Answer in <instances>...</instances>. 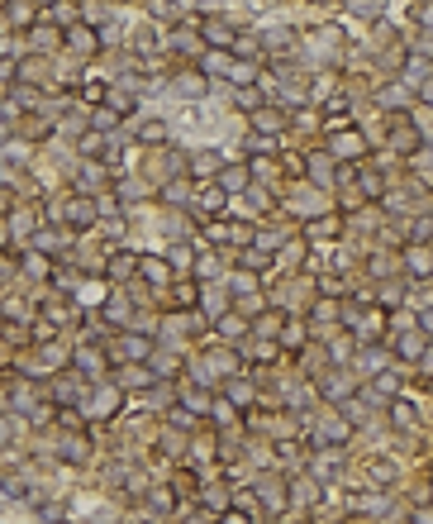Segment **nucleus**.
Here are the masks:
<instances>
[{
	"mask_svg": "<svg viewBox=\"0 0 433 524\" xmlns=\"http://www.w3.org/2000/svg\"><path fill=\"white\" fill-rule=\"evenodd\" d=\"M238 29H243V24H233L229 15H210V19L195 24V39H200V48H210V53H233Z\"/></svg>",
	"mask_w": 433,
	"mask_h": 524,
	"instance_id": "obj_1",
	"label": "nucleus"
},
{
	"mask_svg": "<svg viewBox=\"0 0 433 524\" xmlns=\"http://www.w3.org/2000/svg\"><path fill=\"white\" fill-rule=\"evenodd\" d=\"M110 367V353L100 348V344H81V348H72V362H67V372L72 377H81L86 386H95L100 382V372Z\"/></svg>",
	"mask_w": 433,
	"mask_h": 524,
	"instance_id": "obj_2",
	"label": "nucleus"
},
{
	"mask_svg": "<svg viewBox=\"0 0 433 524\" xmlns=\"http://www.w3.org/2000/svg\"><path fill=\"white\" fill-rule=\"evenodd\" d=\"M105 186H110V167H105V162H81L67 191H72V196H86V200H95V196H105Z\"/></svg>",
	"mask_w": 433,
	"mask_h": 524,
	"instance_id": "obj_3",
	"label": "nucleus"
},
{
	"mask_svg": "<svg viewBox=\"0 0 433 524\" xmlns=\"http://www.w3.org/2000/svg\"><path fill=\"white\" fill-rule=\"evenodd\" d=\"M110 357H124V362H133V367H138V362H148V357H153V339H148V334H124V329H119V344H115V353H110Z\"/></svg>",
	"mask_w": 433,
	"mask_h": 524,
	"instance_id": "obj_4",
	"label": "nucleus"
},
{
	"mask_svg": "<svg viewBox=\"0 0 433 524\" xmlns=\"http://www.w3.org/2000/svg\"><path fill=\"white\" fill-rule=\"evenodd\" d=\"M172 91L181 95V100H205L210 82H205L195 67H176V72H172Z\"/></svg>",
	"mask_w": 433,
	"mask_h": 524,
	"instance_id": "obj_5",
	"label": "nucleus"
},
{
	"mask_svg": "<svg viewBox=\"0 0 433 524\" xmlns=\"http://www.w3.org/2000/svg\"><path fill=\"white\" fill-rule=\"evenodd\" d=\"M138 281H148L153 291H167L172 286V272H167V262L153 258V253H138V272H133Z\"/></svg>",
	"mask_w": 433,
	"mask_h": 524,
	"instance_id": "obj_6",
	"label": "nucleus"
},
{
	"mask_svg": "<svg viewBox=\"0 0 433 524\" xmlns=\"http://www.w3.org/2000/svg\"><path fill=\"white\" fill-rule=\"evenodd\" d=\"M167 310H181V315H186V310H200V286H195L191 277H186V281H172V286H167Z\"/></svg>",
	"mask_w": 433,
	"mask_h": 524,
	"instance_id": "obj_7",
	"label": "nucleus"
},
{
	"mask_svg": "<svg viewBox=\"0 0 433 524\" xmlns=\"http://www.w3.org/2000/svg\"><path fill=\"white\" fill-rule=\"evenodd\" d=\"M157 200H162V205H191V200H195V181H186V176H167V181L157 186Z\"/></svg>",
	"mask_w": 433,
	"mask_h": 524,
	"instance_id": "obj_8",
	"label": "nucleus"
},
{
	"mask_svg": "<svg viewBox=\"0 0 433 524\" xmlns=\"http://www.w3.org/2000/svg\"><path fill=\"white\" fill-rule=\"evenodd\" d=\"M62 44L72 48V53H81V57H90V53H100V34H95V24H77V29H67L62 34Z\"/></svg>",
	"mask_w": 433,
	"mask_h": 524,
	"instance_id": "obj_9",
	"label": "nucleus"
},
{
	"mask_svg": "<svg viewBox=\"0 0 433 524\" xmlns=\"http://www.w3.org/2000/svg\"><path fill=\"white\" fill-rule=\"evenodd\" d=\"M133 319V306H129V296H105L100 301V324H110V329H119V324H129Z\"/></svg>",
	"mask_w": 433,
	"mask_h": 524,
	"instance_id": "obj_10",
	"label": "nucleus"
},
{
	"mask_svg": "<svg viewBox=\"0 0 433 524\" xmlns=\"http://www.w3.org/2000/svg\"><path fill=\"white\" fill-rule=\"evenodd\" d=\"M324 153H329L334 162H338V158H362V153H367V138H362L357 129H343L329 148H324Z\"/></svg>",
	"mask_w": 433,
	"mask_h": 524,
	"instance_id": "obj_11",
	"label": "nucleus"
},
{
	"mask_svg": "<svg viewBox=\"0 0 433 524\" xmlns=\"http://www.w3.org/2000/svg\"><path fill=\"white\" fill-rule=\"evenodd\" d=\"M215 329H219V344H238V339H248L253 334V319H243V315H219L215 319Z\"/></svg>",
	"mask_w": 433,
	"mask_h": 524,
	"instance_id": "obj_12",
	"label": "nucleus"
},
{
	"mask_svg": "<svg viewBox=\"0 0 433 524\" xmlns=\"http://www.w3.org/2000/svg\"><path fill=\"white\" fill-rule=\"evenodd\" d=\"M248 120H253V138H271V133L286 129V115H281L276 105H262L258 115H248Z\"/></svg>",
	"mask_w": 433,
	"mask_h": 524,
	"instance_id": "obj_13",
	"label": "nucleus"
},
{
	"mask_svg": "<svg viewBox=\"0 0 433 524\" xmlns=\"http://www.w3.org/2000/svg\"><path fill=\"white\" fill-rule=\"evenodd\" d=\"M229 67H233V53H210V48H200V57H195V72L210 82V77H229Z\"/></svg>",
	"mask_w": 433,
	"mask_h": 524,
	"instance_id": "obj_14",
	"label": "nucleus"
},
{
	"mask_svg": "<svg viewBox=\"0 0 433 524\" xmlns=\"http://www.w3.org/2000/svg\"><path fill=\"white\" fill-rule=\"evenodd\" d=\"M133 272H138V258H133V253H119V248H110V258H105V277H110V281H129Z\"/></svg>",
	"mask_w": 433,
	"mask_h": 524,
	"instance_id": "obj_15",
	"label": "nucleus"
},
{
	"mask_svg": "<svg viewBox=\"0 0 433 524\" xmlns=\"http://www.w3.org/2000/svg\"><path fill=\"white\" fill-rule=\"evenodd\" d=\"M133 143H138V148H172V138H167V124H162V120H148V124H138Z\"/></svg>",
	"mask_w": 433,
	"mask_h": 524,
	"instance_id": "obj_16",
	"label": "nucleus"
},
{
	"mask_svg": "<svg viewBox=\"0 0 433 524\" xmlns=\"http://www.w3.org/2000/svg\"><path fill=\"white\" fill-rule=\"evenodd\" d=\"M258 496H262L267 510H276V515L286 510V481H281V477H262L258 481Z\"/></svg>",
	"mask_w": 433,
	"mask_h": 524,
	"instance_id": "obj_17",
	"label": "nucleus"
},
{
	"mask_svg": "<svg viewBox=\"0 0 433 524\" xmlns=\"http://www.w3.org/2000/svg\"><path fill=\"white\" fill-rule=\"evenodd\" d=\"M215 186L229 196V200H233V191H248V167H243V162H238V167H233V162H224V172L215 176Z\"/></svg>",
	"mask_w": 433,
	"mask_h": 524,
	"instance_id": "obj_18",
	"label": "nucleus"
},
{
	"mask_svg": "<svg viewBox=\"0 0 433 524\" xmlns=\"http://www.w3.org/2000/svg\"><path fill=\"white\" fill-rule=\"evenodd\" d=\"M243 167H248V181H276V176H281L276 158H267V153H253Z\"/></svg>",
	"mask_w": 433,
	"mask_h": 524,
	"instance_id": "obj_19",
	"label": "nucleus"
},
{
	"mask_svg": "<svg viewBox=\"0 0 433 524\" xmlns=\"http://www.w3.org/2000/svg\"><path fill=\"white\" fill-rule=\"evenodd\" d=\"M86 124H90V133H100V138H105V133H115V129H119L124 120H119V115H115L110 105H95V110L86 115Z\"/></svg>",
	"mask_w": 433,
	"mask_h": 524,
	"instance_id": "obj_20",
	"label": "nucleus"
},
{
	"mask_svg": "<svg viewBox=\"0 0 433 524\" xmlns=\"http://www.w3.org/2000/svg\"><path fill=\"white\" fill-rule=\"evenodd\" d=\"M200 301H205V315L200 319H219V315H229V306H233L219 286H200Z\"/></svg>",
	"mask_w": 433,
	"mask_h": 524,
	"instance_id": "obj_21",
	"label": "nucleus"
},
{
	"mask_svg": "<svg viewBox=\"0 0 433 524\" xmlns=\"http://www.w3.org/2000/svg\"><path fill=\"white\" fill-rule=\"evenodd\" d=\"M5 224H10V234H19V238H34V229H39V219H34L29 205H19L15 215H5Z\"/></svg>",
	"mask_w": 433,
	"mask_h": 524,
	"instance_id": "obj_22",
	"label": "nucleus"
},
{
	"mask_svg": "<svg viewBox=\"0 0 433 524\" xmlns=\"http://www.w3.org/2000/svg\"><path fill=\"white\" fill-rule=\"evenodd\" d=\"M219 272H224V262H219L215 253H200V258H195V267H191V281H195V286H200V281H215Z\"/></svg>",
	"mask_w": 433,
	"mask_h": 524,
	"instance_id": "obj_23",
	"label": "nucleus"
},
{
	"mask_svg": "<svg viewBox=\"0 0 433 524\" xmlns=\"http://www.w3.org/2000/svg\"><path fill=\"white\" fill-rule=\"evenodd\" d=\"M305 234H309V238H338V234H343V219H338V215L309 219V224H305Z\"/></svg>",
	"mask_w": 433,
	"mask_h": 524,
	"instance_id": "obj_24",
	"label": "nucleus"
},
{
	"mask_svg": "<svg viewBox=\"0 0 433 524\" xmlns=\"http://www.w3.org/2000/svg\"><path fill=\"white\" fill-rule=\"evenodd\" d=\"M191 253H195V248H186V243H172V248H167V272H186V277H191V267H195V258H191Z\"/></svg>",
	"mask_w": 433,
	"mask_h": 524,
	"instance_id": "obj_25",
	"label": "nucleus"
},
{
	"mask_svg": "<svg viewBox=\"0 0 433 524\" xmlns=\"http://www.w3.org/2000/svg\"><path fill=\"white\" fill-rule=\"evenodd\" d=\"M29 44L39 48V53H52V48L62 44V34H57L52 24H34V29H29Z\"/></svg>",
	"mask_w": 433,
	"mask_h": 524,
	"instance_id": "obj_26",
	"label": "nucleus"
},
{
	"mask_svg": "<svg viewBox=\"0 0 433 524\" xmlns=\"http://www.w3.org/2000/svg\"><path fill=\"white\" fill-rule=\"evenodd\" d=\"M405 105H410V86H400V82H395V86H381V110H395V115H400V110H405Z\"/></svg>",
	"mask_w": 433,
	"mask_h": 524,
	"instance_id": "obj_27",
	"label": "nucleus"
},
{
	"mask_svg": "<svg viewBox=\"0 0 433 524\" xmlns=\"http://www.w3.org/2000/svg\"><path fill=\"white\" fill-rule=\"evenodd\" d=\"M267 267H276V258H267V253H258V248H243V253H238V272H253V277H258V272H267Z\"/></svg>",
	"mask_w": 433,
	"mask_h": 524,
	"instance_id": "obj_28",
	"label": "nucleus"
},
{
	"mask_svg": "<svg viewBox=\"0 0 433 524\" xmlns=\"http://www.w3.org/2000/svg\"><path fill=\"white\" fill-rule=\"evenodd\" d=\"M233 105H238L243 115H258L262 105H267V95H262L258 86H248V91H233Z\"/></svg>",
	"mask_w": 433,
	"mask_h": 524,
	"instance_id": "obj_29",
	"label": "nucleus"
},
{
	"mask_svg": "<svg viewBox=\"0 0 433 524\" xmlns=\"http://www.w3.org/2000/svg\"><path fill=\"white\" fill-rule=\"evenodd\" d=\"M148 505L167 515V510H176V491L172 486H153V491H148Z\"/></svg>",
	"mask_w": 433,
	"mask_h": 524,
	"instance_id": "obj_30",
	"label": "nucleus"
},
{
	"mask_svg": "<svg viewBox=\"0 0 433 524\" xmlns=\"http://www.w3.org/2000/svg\"><path fill=\"white\" fill-rule=\"evenodd\" d=\"M281 324H286L281 315H258V319H253V334H258V339H276Z\"/></svg>",
	"mask_w": 433,
	"mask_h": 524,
	"instance_id": "obj_31",
	"label": "nucleus"
},
{
	"mask_svg": "<svg viewBox=\"0 0 433 524\" xmlns=\"http://www.w3.org/2000/svg\"><path fill=\"white\" fill-rule=\"evenodd\" d=\"M86 453H90V448H86V438H77V434L62 443V462H81Z\"/></svg>",
	"mask_w": 433,
	"mask_h": 524,
	"instance_id": "obj_32",
	"label": "nucleus"
},
{
	"mask_svg": "<svg viewBox=\"0 0 433 524\" xmlns=\"http://www.w3.org/2000/svg\"><path fill=\"white\" fill-rule=\"evenodd\" d=\"M286 348H305V324H281V334H276Z\"/></svg>",
	"mask_w": 433,
	"mask_h": 524,
	"instance_id": "obj_33",
	"label": "nucleus"
},
{
	"mask_svg": "<svg viewBox=\"0 0 433 524\" xmlns=\"http://www.w3.org/2000/svg\"><path fill=\"white\" fill-rule=\"evenodd\" d=\"M390 420L410 429V424H414V405H410V400H390Z\"/></svg>",
	"mask_w": 433,
	"mask_h": 524,
	"instance_id": "obj_34",
	"label": "nucleus"
},
{
	"mask_svg": "<svg viewBox=\"0 0 433 524\" xmlns=\"http://www.w3.org/2000/svg\"><path fill=\"white\" fill-rule=\"evenodd\" d=\"M52 420H57L62 429H81V424H86V415H81V410H67V405H62V410H52Z\"/></svg>",
	"mask_w": 433,
	"mask_h": 524,
	"instance_id": "obj_35",
	"label": "nucleus"
},
{
	"mask_svg": "<svg viewBox=\"0 0 433 524\" xmlns=\"http://www.w3.org/2000/svg\"><path fill=\"white\" fill-rule=\"evenodd\" d=\"M429 267H433V253H429V248H410V272H419V277H424Z\"/></svg>",
	"mask_w": 433,
	"mask_h": 524,
	"instance_id": "obj_36",
	"label": "nucleus"
},
{
	"mask_svg": "<svg viewBox=\"0 0 433 524\" xmlns=\"http://www.w3.org/2000/svg\"><path fill=\"white\" fill-rule=\"evenodd\" d=\"M205 238L210 243H229V224L224 219H205Z\"/></svg>",
	"mask_w": 433,
	"mask_h": 524,
	"instance_id": "obj_37",
	"label": "nucleus"
},
{
	"mask_svg": "<svg viewBox=\"0 0 433 524\" xmlns=\"http://www.w3.org/2000/svg\"><path fill=\"white\" fill-rule=\"evenodd\" d=\"M19 82V62L15 57H0V86H15Z\"/></svg>",
	"mask_w": 433,
	"mask_h": 524,
	"instance_id": "obj_38",
	"label": "nucleus"
},
{
	"mask_svg": "<svg viewBox=\"0 0 433 524\" xmlns=\"http://www.w3.org/2000/svg\"><path fill=\"white\" fill-rule=\"evenodd\" d=\"M400 353H405V357H419V353H424V334H405V339H400Z\"/></svg>",
	"mask_w": 433,
	"mask_h": 524,
	"instance_id": "obj_39",
	"label": "nucleus"
},
{
	"mask_svg": "<svg viewBox=\"0 0 433 524\" xmlns=\"http://www.w3.org/2000/svg\"><path fill=\"white\" fill-rule=\"evenodd\" d=\"M357 19H381V5H352Z\"/></svg>",
	"mask_w": 433,
	"mask_h": 524,
	"instance_id": "obj_40",
	"label": "nucleus"
},
{
	"mask_svg": "<svg viewBox=\"0 0 433 524\" xmlns=\"http://www.w3.org/2000/svg\"><path fill=\"white\" fill-rule=\"evenodd\" d=\"M219 524H253V520H248V515L233 505V510H224V515H219Z\"/></svg>",
	"mask_w": 433,
	"mask_h": 524,
	"instance_id": "obj_41",
	"label": "nucleus"
},
{
	"mask_svg": "<svg viewBox=\"0 0 433 524\" xmlns=\"http://www.w3.org/2000/svg\"><path fill=\"white\" fill-rule=\"evenodd\" d=\"M362 191H367V196H381V181H376V172H362Z\"/></svg>",
	"mask_w": 433,
	"mask_h": 524,
	"instance_id": "obj_42",
	"label": "nucleus"
},
{
	"mask_svg": "<svg viewBox=\"0 0 433 524\" xmlns=\"http://www.w3.org/2000/svg\"><path fill=\"white\" fill-rule=\"evenodd\" d=\"M10 434H15V420H10V415H0V448L10 443Z\"/></svg>",
	"mask_w": 433,
	"mask_h": 524,
	"instance_id": "obj_43",
	"label": "nucleus"
},
{
	"mask_svg": "<svg viewBox=\"0 0 433 524\" xmlns=\"http://www.w3.org/2000/svg\"><path fill=\"white\" fill-rule=\"evenodd\" d=\"M376 386H381V391H395V386H400V377H395V372H381V377H376Z\"/></svg>",
	"mask_w": 433,
	"mask_h": 524,
	"instance_id": "obj_44",
	"label": "nucleus"
},
{
	"mask_svg": "<svg viewBox=\"0 0 433 524\" xmlns=\"http://www.w3.org/2000/svg\"><path fill=\"white\" fill-rule=\"evenodd\" d=\"M186 524H215V520H210V515L200 510V515H186Z\"/></svg>",
	"mask_w": 433,
	"mask_h": 524,
	"instance_id": "obj_45",
	"label": "nucleus"
},
{
	"mask_svg": "<svg viewBox=\"0 0 433 524\" xmlns=\"http://www.w3.org/2000/svg\"><path fill=\"white\" fill-rule=\"evenodd\" d=\"M414 524H433V510H419V515H414Z\"/></svg>",
	"mask_w": 433,
	"mask_h": 524,
	"instance_id": "obj_46",
	"label": "nucleus"
},
{
	"mask_svg": "<svg viewBox=\"0 0 433 524\" xmlns=\"http://www.w3.org/2000/svg\"><path fill=\"white\" fill-rule=\"evenodd\" d=\"M5 243H10V224L0 219V248H5Z\"/></svg>",
	"mask_w": 433,
	"mask_h": 524,
	"instance_id": "obj_47",
	"label": "nucleus"
},
{
	"mask_svg": "<svg viewBox=\"0 0 433 524\" xmlns=\"http://www.w3.org/2000/svg\"><path fill=\"white\" fill-rule=\"evenodd\" d=\"M5 329H10V324H5V315H0V334H5Z\"/></svg>",
	"mask_w": 433,
	"mask_h": 524,
	"instance_id": "obj_48",
	"label": "nucleus"
},
{
	"mask_svg": "<svg viewBox=\"0 0 433 524\" xmlns=\"http://www.w3.org/2000/svg\"><path fill=\"white\" fill-rule=\"evenodd\" d=\"M133 524H143V520H133Z\"/></svg>",
	"mask_w": 433,
	"mask_h": 524,
	"instance_id": "obj_49",
	"label": "nucleus"
}]
</instances>
